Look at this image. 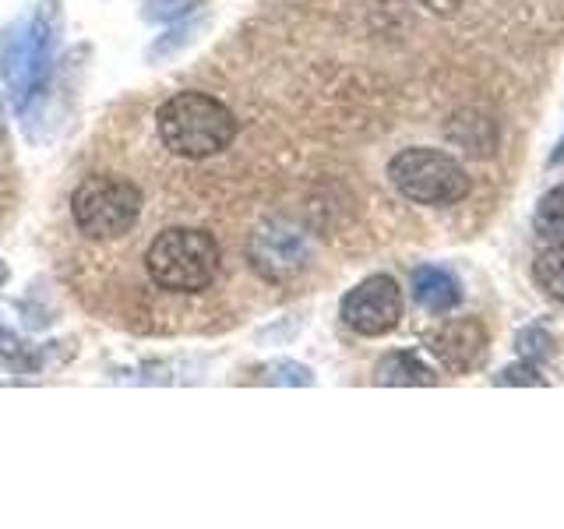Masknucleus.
I'll return each instance as SVG.
<instances>
[{
  "label": "nucleus",
  "instance_id": "f257e3e1",
  "mask_svg": "<svg viewBox=\"0 0 564 529\" xmlns=\"http://www.w3.org/2000/svg\"><path fill=\"white\" fill-rule=\"evenodd\" d=\"M163 145L181 159H208L234 145L237 117L205 93H176L155 114Z\"/></svg>",
  "mask_w": 564,
  "mask_h": 529
},
{
  "label": "nucleus",
  "instance_id": "f03ea898",
  "mask_svg": "<svg viewBox=\"0 0 564 529\" xmlns=\"http://www.w3.org/2000/svg\"><path fill=\"white\" fill-rule=\"evenodd\" d=\"M145 272L166 293H202L216 282L219 244L205 229H163L145 251Z\"/></svg>",
  "mask_w": 564,
  "mask_h": 529
},
{
  "label": "nucleus",
  "instance_id": "7ed1b4c3",
  "mask_svg": "<svg viewBox=\"0 0 564 529\" xmlns=\"http://www.w3.org/2000/svg\"><path fill=\"white\" fill-rule=\"evenodd\" d=\"M392 187L416 205H458L469 194L473 181L458 159L441 149H402L388 163Z\"/></svg>",
  "mask_w": 564,
  "mask_h": 529
},
{
  "label": "nucleus",
  "instance_id": "20e7f679",
  "mask_svg": "<svg viewBox=\"0 0 564 529\" xmlns=\"http://www.w3.org/2000/svg\"><path fill=\"white\" fill-rule=\"evenodd\" d=\"M70 216L85 237L120 240L141 216V191L123 176H88L70 198Z\"/></svg>",
  "mask_w": 564,
  "mask_h": 529
},
{
  "label": "nucleus",
  "instance_id": "39448f33",
  "mask_svg": "<svg viewBox=\"0 0 564 529\" xmlns=\"http://www.w3.org/2000/svg\"><path fill=\"white\" fill-rule=\"evenodd\" d=\"M53 57V25L46 14H35L32 22L8 32L4 53H0V71L11 88L18 106H25L32 96H40Z\"/></svg>",
  "mask_w": 564,
  "mask_h": 529
},
{
  "label": "nucleus",
  "instance_id": "423d86ee",
  "mask_svg": "<svg viewBox=\"0 0 564 529\" xmlns=\"http://www.w3.org/2000/svg\"><path fill=\"white\" fill-rule=\"evenodd\" d=\"M343 322L367 339L388 335L402 322V293L392 276H370L343 300Z\"/></svg>",
  "mask_w": 564,
  "mask_h": 529
},
{
  "label": "nucleus",
  "instance_id": "0eeeda50",
  "mask_svg": "<svg viewBox=\"0 0 564 529\" xmlns=\"http://www.w3.org/2000/svg\"><path fill=\"white\" fill-rule=\"evenodd\" d=\"M423 343H427L434 360L445 370H452V375H469V370H476L487 360L490 335L480 317H452V322L427 332Z\"/></svg>",
  "mask_w": 564,
  "mask_h": 529
},
{
  "label": "nucleus",
  "instance_id": "6e6552de",
  "mask_svg": "<svg viewBox=\"0 0 564 529\" xmlns=\"http://www.w3.org/2000/svg\"><path fill=\"white\" fill-rule=\"evenodd\" d=\"M251 261L264 279H290L307 264V240L293 226H272L251 237Z\"/></svg>",
  "mask_w": 564,
  "mask_h": 529
},
{
  "label": "nucleus",
  "instance_id": "1a4fd4ad",
  "mask_svg": "<svg viewBox=\"0 0 564 529\" xmlns=\"http://www.w3.org/2000/svg\"><path fill=\"white\" fill-rule=\"evenodd\" d=\"M413 296L423 311L431 314H445L458 307L463 290H458V279L448 269H437V264H420L413 269Z\"/></svg>",
  "mask_w": 564,
  "mask_h": 529
},
{
  "label": "nucleus",
  "instance_id": "9d476101",
  "mask_svg": "<svg viewBox=\"0 0 564 529\" xmlns=\"http://www.w3.org/2000/svg\"><path fill=\"white\" fill-rule=\"evenodd\" d=\"M375 381L378 385H437V375L416 357V353L395 349V353H388V357L378 360Z\"/></svg>",
  "mask_w": 564,
  "mask_h": 529
},
{
  "label": "nucleus",
  "instance_id": "9b49d317",
  "mask_svg": "<svg viewBox=\"0 0 564 529\" xmlns=\"http://www.w3.org/2000/svg\"><path fill=\"white\" fill-rule=\"evenodd\" d=\"M533 276L540 282V290L557 300V304H564V240H554L546 251L536 255L533 261Z\"/></svg>",
  "mask_w": 564,
  "mask_h": 529
},
{
  "label": "nucleus",
  "instance_id": "f8f14e48",
  "mask_svg": "<svg viewBox=\"0 0 564 529\" xmlns=\"http://www.w3.org/2000/svg\"><path fill=\"white\" fill-rule=\"evenodd\" d=\"M533 226H536V237L546 244L564 240V184H557L554 191H546L540 198Z\"/></svg>",
  "mask_w": 564,
  "mask_h": 529
},
{
  "label": "nucleus",
  "instance_id": "ddd939ff",
  "mask_svg": "<svg viewBox=\"0 0 564 529\" xmlns=\"http://www.w3.org/2000/svg\"><path fill=\"white\" fill-rule=\"evenodd\" d=\"M469 128V134H448L452 141L463 152L469 155H494V149H498V138H484V131H494V123H487L484 117H458Z\"/></svg>",
  "mask_w": 564,
  "mask_h": 529
},
{
  "label": "nucleus",
  "instance_id": "4468645a",
  "mask_svg": "<svg viewBox=\"0 0 564 529\" xmlns=\"http://www.w3.org/2000/svg\"><path fill=\"white\" fill-rule=\"evenodd\" d=\"M516 349H519V357L522 360H529V364H540V360H546L554 353V339L546 335L543 328H522L519 332V339H516Z\"/></svg>",
  "mask_w": 564,
  "mask_h": 529
},
{
  "label": "nucleus",
  "instance_id": "2eb2a0df",
  "mask_svg": "<svg viewBox=\"0 0 564 529\" xmlns=\"http://www.w3.org/2000/svg\"><path fill=\"white\" fill-rule=\"evenodd\" d=\"M498 385H546V378L536 370V364H516V367H505L498 378Z\"/></svg>",
  "mask_w": 564,
  "mask_h": 529
},
{
  "label": "nucleus",
  "instance_id": "dca6fc26",
  "mask_svg": "<svg viewBox=\"0 0 564 529\" xmlns=\"http://www.w3.org/2000/svg\"><path fill=\"white\" fill-rule=\"evenodd\" d=\"M420 4L437 18H452V14H458V8H463L466 0H420Z\"/></svg>",
  "mask_w": 564,
  "mask_h": 529
},
{
  "label": "nucleus",
  "instance_id": "f3484780",
  "mask_svg": "<svg viewBox=\"0 0 564 529\" xmlns=\"http://www.w3.org/2000/svg\"><path fill=\"white\" fill-rule=\"evenodd\" d=\"M564 163V138L557 141V149L551 152V166H561Z\"/></svg>",
  "mask_w": 564,
  "mask_h": 529
},
{
  "label": "nucleus",
  "instance_id": "a211bd4d",
  "mask_svg": "<svg viewBox=\"0 0 564 529\" xmlns=\"http://www.w3.org/2000/svg\"><path fill=\"white\" fill-rule=\"evenodd\" d=\"M4 279H8V269H4V264H0V287H4Z\"/></svg>",
  "mask_w": 564,
  "mask_h": 529
}]
</instances>
